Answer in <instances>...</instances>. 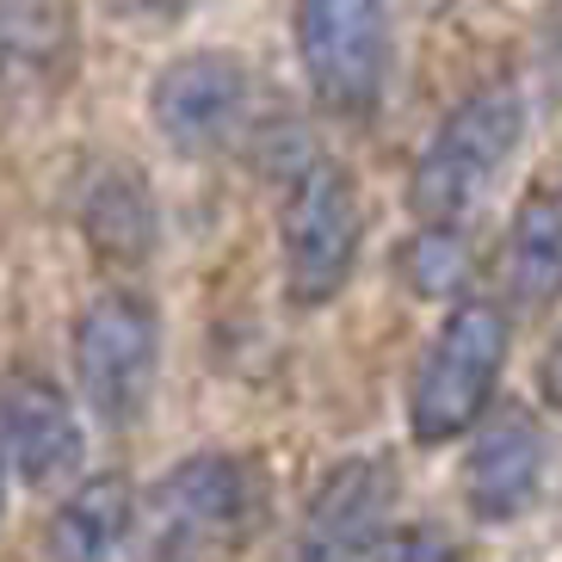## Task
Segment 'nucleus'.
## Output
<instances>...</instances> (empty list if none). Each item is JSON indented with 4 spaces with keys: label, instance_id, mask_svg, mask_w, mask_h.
<instances>
[{
    "label": "nucleus",
    "instance_id": "nucleus-1",
    "mask_svg": "<svg viewBox=\"0 0 562 562\" xmlns=\"http://www.w3.org/2000/svg\"><path fill=\"white\" fill-rule=\"evenodd\" d=\"M513 322L501 303H451L439 334L427 340L408 378V439L414 446H451L495 402V383L507 371Z\"/></svg>",
    "mask_w": 562,
    "mask_h": 562
},
{
    "label": "nucleus",
    "instance_id": "nucleus-2",
    "mask_svg": "<svg viewBox=\"0 0 562 562\" xmlns=\"http://www.w3.org/2000/svg\"><path fill=\"white\" fill-rule=\"evenodd\" d=\"M526 136V93L513 81H488L476 93H463L439 131L427 136V149L408 173V204L420 223H463V211L501 180V167L513 161Z\"/></svg>",
    "mask_w": 562,
    "mask_h": 562
},
{
    "label": "nucleus",
    "instance_id": "nucleus-3",
    "mask_svg": "<svg viewBox=\"0 0 562 562\" xmlns=\"http://www.w3.org/2000/svg\"><path fill=\"white\" fill-rule=\"evenodd\" d=\"M248 463L235 451H192L136 501V562H216L248 526Z\"/></svg>",
    "mask_w": 562,
    "mask_h": 562
},
{
    "label": "nucleus",
    "instance_id": "nucleus-4",
    "mask_svg": "<svg viewBox=\"0 0 562 562\" xmlns=\"http://www.w3.org/2000/svg\"><path fill=\"white\" fill-rule=\"evenodd\" d=\"M310 100L328 117H371L396 75V25L383 0H297L291 19Z\"/></svg>",
    "mask_w": 562,
    "mask_h": 562
},
{
    "label": "nucleus",
    "instance_id": "nucleus-5",
    "mask_svg": "<svg viewBox=\"0 0 562 562\" xmlns=\"http://www.w3.org/2000/svg\"><path fill=\"white\" fill-rule=\"evenodd\" d=\"M279 248H284V297L297 310H328L347 291L364 248V211H359V186L340 161H303L291 173L279 211Z\"/></svg>",
    "mask_w": 562,
    "mask_h": 562
},
{
    "label": "nucleus",
    "instance_id": "nucleus-6",
    "mask_svg": "<svg viewBox=\"0 0 562 562\" xmlns=\"http://www.w3.org/2000/svg\"><path fill=\"white\" fill-rule=\"evenodd\" d=\"M161 378V315L136 291H105L75 322V390L105 427H136Z\"/></svg>",
    "mask_w": 562,
    "mask_h": 562
},
{
    "label": "nucleus",
    "instance_id": "nucleus-7",
    "mask_svg": "<svg viewBox=\"0 0 562 562\" xmlns=\"http://www.w3.org/2000/svg\"><path fill=\"white\" fill-rule=\"evenodd\" d=\"M254 112V75L235 50H186L149 81L155 131L180 155L229 149Z\"/></svg>",
    "mask_w": 562,
    "mask_h": 562
},
{
    "label": "nucleus",
    "instance_id": "nucleus-8",
    "mask_svg": "<svg viewBox=\"0 0 562 562\" xmlns=\"http://www.w3.org/2000/svg\"><path fill=\"white\" fill-rule=\"evenodd\" d=\"M390 507H396V463L383 451L334 463L303 507L291 562H364L390 531Z\"/></svg>",
    "mask_w": 562,
    "mask_h": 562
},
{
    "label": "nucleus",
    "instance_id": "nucleus-9",
    "mask_svg": "<svg viewBox=\"0 0 562 562\" xmlns=\"http://www.w3.org/2000/svg\"><path fill=\"white\" fill-rule=\"evenodd\" d=\"M550 476V432L531 408H501L488 414L470 439L463 458V507L476 513L482 526H507L538 501Z\"/></svg>",
    "mask_w": 562,
    "mask_h": 562
},
{
    "label": "nucleus",
    "instance_id": "nucleus-10",
    "mask_svg": "<svg viewBox=\"0 0 562 562\" xmlns=\"http://www.w3.org/2000/svg\"><path fill=\"white\" fill-rule=\"evenodd\" d=\"M0 446H7V463H13L19 482L50 488L68 470H81L87 432L75 402L50 378L13 371V378H0Z\"/></svg>",
    "mask_w": 562,
    "mask_h": 562
},
{
    "label": "nucleus",
    "instance_id": "nucleus-11",
    "mask_svg": "<svg viewBox=\"0 0 562 562\" xmlns=\"http://www.w3.org/2000/svg\"><path fill=\"white\" fill-rule=\"evenodd\" d=\"M81 25L68 0H0V100H44L75 75Z\"/></svg>",
    "mask_w": 562,
    "mask_h": 562
},
{
    "label": "nucleus",
    "instance_id": "nucleus-12",
    "mask_svg": "<svg viewBox=\"0 0 562 562\" xmlns=\"http://www.w3.org/2000/svg\"><path fill=\"white\" fill-rule=\"evenodd\" d=\"M136 531V482L105 470L68 488L44 519V562H117Z\"/></svg>",
    "mask_w": 562,
    "mask_h": 562
},
{
    "label": "nucleus",
    "instance_id": "nucleus-13",
    "mask_svg": "<svg viewBox=\"0 0 562 562\" xmlns=\"http://www.w3.org/2000/svg\"><path fill=\"white\" fill-rule=\"evenodd\" d=\"M501 291L519 315H544L562 303V199L531 192L513 211L507 254H501Z\"/></svg>",
    "mask_w": 562,
    "mask_h": 562
},
{
    "label": "nucleus",
    "instance_id": "nucleus-14",
    "mask_svg": "<svg viewBox=\"0 0 562 562\" xmlns=\"http://www.w3.org/2000/svg\"><path fill=\"white\" fill-rule=\"evenodd\" d=\"M124 223H136L143 235H155V211H149V186L136 173H105L93 192H87V235L100 241L105 260H143V241H136Z\"/></svg>",
    "mask_w": 562,
    "mask_h": 562
},
{
    "label": "nucleus",
    "instance_id": "nucleus-15",
    "mask_svg": "<svg viewBox=\"0 0 562 562\" xmlns=\"http://www.w3.org/2000/svg\"><path fill=\"white\" fill-rule=\"evenodd\" d=\"M470 229L458 223H420V235L408 241V284L432 303H463V284H470Z\"/></svg>",
    "mask_w": 562,
    "mask_h": 562
},
{
    "label": "nucleus",
    "instance_id": "nucleus-16",
    "mask_svg": "<svg viewBox=\"0 0 562 562\" xmlns=\"http://www.w3.org/2000/svg\"><path fill=\"white\" fill-rule=\"evenodd\" d=\"M364 562H463V544L446 526L420 519V526H390Z\"/></svg>",
    "mask_w": 562,
    "mask_h": 562
},
{
    "label": "nucleus",
    "instance_id": "nucleus-17",
    "mask_svg": "<svg viewBox=\"0 0 562 562\" xmlns=\"http://www.w3.org/2000/svg\"><path fill=\"white\" fill-rule=\"evenodd\" d=\"M100 7L117 19H136V25H167V19H180L192 0H100Z\"/></svg>",
    "mask_w": 562,
    "mask_h": 562
},
{
    "label": "nucleus",
    "instance_id": "nucleus-18",
    "mask_svg": "<svg viewBox=\"0 0 562 562\" xmlns=\"http://www.w3.org/2000/svg\"><path fill=\"white\" fill-rule=\"evenodd\" d=\"M538 390H544V402H550V408H562V334L550 340L544 364H538Z\"/></svg>",
    "mask_w": 562,
    "mask_h": 562
},
{
    "label": "nucleus",
    "instance_id": "nucleus-19",
    "mask_svg": "<svg viewBox=\"0 0 562 562\" xmlns=\"http://www.w3.org/2000/svg\"><path fill=\"white\" fill-rule=\"evenodd\" d=\"M7 482H13V463H7V446H0V519H7Z\"/></svg>",
    "mask_w": 562,
    "mask_h": 562
}]
</instances>
